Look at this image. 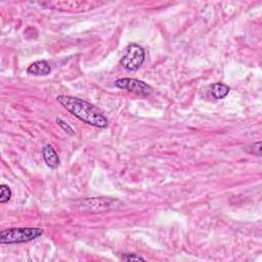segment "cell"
Segmentation results:
<instances>
[{
	"instance_id": "obj_10",
	"label": "cell",
	"mask_w": 262,
	"mask_h": 262,
	"mask_svg": "<svg viewBox=\"0 0 262 262\" xmlns=\"http://www.w3.org/2000/svg\"><path fill=\"white\" fill-rule=\"evenodd\" d=\"M12 196V192L10 188L6 184H2L0 186V203L6 204L8 201H10Z\"/></svg>"
},
{
	"instance_id": "obj_1",
	"label": "cell",
	"mask_w": 262,
	"mask_h": 262,
	"mask_svg": "<svg viewBox=\"0 0 262 262\" xmlns=\"http://www.w3.org/2000/svg\"><path fill=\"white\" fill-rule=\"evenodd\" d=\"M56 100L71 114L82 122L98 127L106 128L108 124V119L96 106L82 98L70 96H58Z\"/></svg>"
},
{
	"instance_id": "obj_9",
	"label": "cell",
	"mask_w": 262,
	"mask_h": 262,
	"mask_svg": "<svg viewBox=\"0 0 262 262\" xmlns=\"http://www.w3.org/2000/svg\"><path fill=\"white\" fill-rule=\"evenodd\" d=\"M230 88L228 85L220 83V82L214 83L211 86V94L216 100L224 98L230 94Z\"/></svg>"
},
{
	"instance_id": "obj_2",
	"label": "cell",
	"mask_w": 262,
	"mask_h": 262,
	"mask_svg": "<svg viewBox=\"0 0 262 262\" xmlns=\"http://www.w3.org/2000/svg\"><path fill=\"white\" fill-rule=\"evenodd\" d=\"M43 230L39 228H14L4 230L0 232V243L2 245H14L28 243L40 238Z\"/></svg>"
},
{
	"instance_id": "obj_8",
	"label": "cell",
	"mask_w": 262,
	"mask_h": 262,
	"mask_svg": "<svg viewBox=\"0 0 262 262\" xmlns=\"http://www.w3.org/2000/svg\"><path fill=\"white\" fill-rule=\"evenodd\" d=\"M52 68L46 60L35 62L31 64L27 69V73L33 76H48Z\"/></svg>"
},
{
	"instance_id": "obj_12",
	"label": "cell",
	"mask_w": 262,
	"mask_h": 262,
	"mask_svg": "<svg viewBox=\"0 0 262 262\" xmlns=\"http://www.w3.org/2000/svg\"><path fill=\"white\" fill-rule=\"evenodd\" d=\"M56 122H58V124L60 125V127L64 131V132H67L68 134H71V136L74 134L73 128H72L67 122H64V121L62 120V119H56Z\"/></svg>"
},
{
	"instance_id": "obj_4",
	"label": "cell",
	"mask_w": 262,
	"mask_h": 262,
	"mask_svg": "<svg viewBox=\"0 0 262 262\" xmlns=\"http://www.w3.org/2000/svg\"><path fill=\"white\" fill-rule=\"evenodd\" d=\"M117 203H119L117 200L110 198H87L81 200L77 206L82 211L90 213H100L115 208Z\"/></svg>"
},
{
	"instance_id": "obj_5",
	"label": "cell",
	"mask_w": 262,
	"mask_h": 262,
	"mask_svg": "<svg viewBox=\"0 0 262 262\" xmlns=\"http://www.w3.org/2000/svg\"><path fill=\"white\" fill-rule=\"evenodd\" d=\"M116 87L122 90H127L142 96H148L152 94V87L144 81L134 78H121L115 81Z\"/></svg>"
},
{
	"instance_id": "obj_7",
	"label": "cell",
	"mask_w": 262,
	"mask_h": 262,
	"mask_svg": "<svg viewBox=\"0 0 262 262\" xmlns=\"http://www.w3.org/2000/svg\"><path fill=\"white\" fill-rule=\"evenodd\" d=\"M42 155H43V159H44L46 165L52 169H56L60 166V158L58 152H56L54 148L48 144L44 146H43L42 150Z\"/></svg>"
},
{
	"instance_id": "obj_3",
	"label": "cell",
	"mask_w": 262,
	"mask_h": 262,
	"mask_svg": "<svg viewBox=\"0 0 262 262\" xmlns=\"http://www.w3.org/2000/svg\"><path fill=\"white\" fill-rule=\"evenodd\" d=\"M146 52L144 50L136 43L129 44L125 50V54L121 60L123 68L129 72L138 71L144 62Z\"/></svg>"
},
{
	"instance_id": "obj_6",
	"label": "cell",
	"mask_w": 262,
	"mask_h": 262,
	"mask_svg": "<svg viewBox=\"0 0 262 262\" xmlns=\"http://www.w3.org/2000/svg\"><path fill=\"white\" fill-rule=\"evenodd\" d=\"M96 2H48L43 4V6H48L50 8H92L96 6Z\"/></svg>"
},
{
	"instance_id": "obj_11",
	"label": "cell",
	"mask_w": 262,
	"mask_h": 262,
	"mask_svg": "<svg viewBox=\"0 0 262 262\" xmlns=\"http://www.w3.org/2000/svg\"><path fill=\"white\" fill-rule=\"evenodd\" d=\"M122 259L125 260V261H146V258H144V257H142L138 254H134V253L123 254Z\"/></svg>"
}]
</instances>
